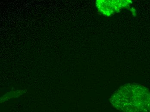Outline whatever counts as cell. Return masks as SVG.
<instances>
[{"instance_id": "7a4b0ae2", "label": "cell", "mask_w": 150, "mask_h": 112, "mask_svg": "<svg viewBox=\"0 0 150 112\" xmlns=\"http://www.w3.org/2000/svg\"><path fill=\"white\" fill-rule=\"evenodd\" d=\"M129 1H97L96 6L99 11L103 15L111 16L118 12L122 8L129 6Z\"/></svg>"}, {"instance_id": "6da1fadb", "label": "cell", "mask_w": 150, "mask_h": 112, "mask_svg": "<svg viewBox=\"0 0 150 112\" xmlns=\"http://www.w3.org/2000/svg\"><path fill=\"white\" fill-rule=\"evenodd\" d=\"M110 101L113 108L121 112H150L149 90L137 84L122 86Z\"/></svg>"}]
</instances>
